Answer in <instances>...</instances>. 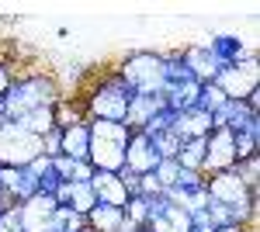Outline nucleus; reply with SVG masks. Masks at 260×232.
I'll return each instance as SVG.
<instances>
[{
    "mask_svg": "<svg viewBox=\"0 0 260 232\" xmlns=\"http://www.w3.org/2000/svg\"><path fill=\"white\" fill-rule=\"evenodd\" d=\"M177 167L187 174H201L205 170V139H191V142H180L177 149Z\"/></svg>",
    "mask_w": 260,
    "mask_h": 232,
    "instance_id": "19",
    "label": "nucleus"
},
{
    "mask_svg": "<svg viewBox=\"0 0 260 232\" xmlns=\"http://www.w3.org/2000/svg\"><path fill=\"white\" fill-rule=\"evenodd\" d=\"M0 232H21V218H18V205H7L0 212Z\"/></svg>",
    "mask_w": 260,
    "mask_h": 232,
    "instance_id": "27",
    "label": "nucleus"
},
{
    "mask_svg": "<svg viewBox=\"0 0 260 232\" xmlns=\"http://www.w3.org/2000/svg\"><path fill=\"white\" fill-rule=\"evenodd\" d=\"M14 83V70H11V62L0 56V101H4V94H7V87Z\"/></svg>",
    "mask_w": 260,
    "mask_h": 232,
    "instance_id": "29",
    "label": "nucleus"
},
{
    "mask_svg": "<svg viewBox=\"0 0 260 232\" xmlns=\"http://www.w3.org/2000/svg\"><path fill=\"white\" fill-rule=\"evenodd\" d=\"M233 170H236V177H240L246 187H253V191L260 187V153H257V156H246V159H240Z\"/></svg>",
    "mask_w": 260,
    "mask_h": 232,
    "instance_id": "25",
    "label": "nucleus"
},
{
    "mask_svg": "<svg viewBox=\"0 0 260 232\" xmlns=\"http://www.w3.org/2000/svg\"><path fill=\"white\" fill-rule=\"evenodd\" d=\"M160 111H167L163 94H132L128 111H125V121H121V125H128V132H142V128L160 115Z\"/></svg>",
    "mask_w": 260,
    "mask_h": 232,
    "instance_id": "11",
    "label": "nucleus"
},
{
    "mask_svg": "<svg viewBox=\"0 0 260 232\" xmlns=\"http://www.w3.org/2000/svg\"><path fill=\"white\" fill-rule=\"evenodd\" d=\"M236 167V136L233 128H212L205 136V170L201 174H222Z\"/></svg>",
    "mask_w": 260,
    "mask_h": 232,
    "instance_id": "7",
    "label": "nucleus"
},
{
    "mask_svg": "<svg viewBox=\"0 0 260 232\" xmlns=\"http://www.w3.org/2000/svg\"><path fill=\"white\" fill-rule=\"evenodd\" d=\"M56 108V104H52ZM52 108H35V111H28L24 118H18L14 125H21V128H28L31 136H45L49 128H56V115H52Z\"/></svg>",
    "mask_w": 260,
    "mask_h": 232,
    "instance_id": "21",
    "label": "nucleus"
},
{
    "mask_svg": "<svg viewBox=\"0 0 260 232\" xmlns=\"http://www.w3.org/2000/svg\"><path fill=\"white\" fill-rule=\"evenodd\" d=\"M170 128H174V136H177L180 142H191V139H205L208 132H212V115H208V111H201V108H187V111L174 115Z\"/></svg>",
    "mask_w": 260,
    "mask_h": 232,
    "instance_id": "12",
    "label": "nucleus"
},
{
    "mask_svg": "<svg viewBox=\"0 0 260 232\" xmlns=\"http://www.w3.org/2000/svg\"><path fill=\"white\" fill-rule=\"evenodd\" d=\"M90 191H94V197H98L101 205H115V208H125L128 205V187L121 184L118 174H104V170H94V177H90Z\"/></svg>",
    "mask_w": 260,
    "mask_h": 232,
    "instance_id": "13",
    "label": "nucleus"
},
{
    "mask_svg": "<svg viewBox=\"0 0 260 232\" xmlns=\"http://www.w3.org/2000/svg\"><path fill=\"white\" fill-rule=\"evenodd\" d=\"M56 174H59L62 184H87L94 177V167L87 159H70V156H56Z\"/></svg>",
    "mask_w": 260,
    "mask_h": 232,
    "instance_id": "18",
    "label": "nucleus"
},
{
    "mask_svg": "<svg viewBox=\"0 0 260 232\" xmlns=\"http://www.w3.org/2000/svg\"><path fill=\"white\" fill-rule=\"evenodd\" d=\"M52 115H56V128H70V125L87 121V118H83L80 101H77L73 94H62L59 101H56V108H52Z\"/></svg>",
    "mask_w": 260,
    "mask_h": 232,
    "instance_id": "20",
    "label": "nucleus"
},
{
    "mask_svg": "<svg viewBox=\"0 0 260 232\" xmlns=\"http://www.w3.org/2000/svg\"><path fill=\"white\" fill-rule=\"evenodd\" d=\"M7 205H11V201H7V194H4V187H0V212H4Z\"/></svg>",
    "mask_w": 260,
    "mask_h": 232,
    "instance_id": "30",
    "label": "nucleus"
},
{
    "mask_svg": "<svg viewBox=\"0 0 260 232\" xmlns=\"http://www.w3.org/2000/svg\"><path fill=\"white\" fill-rule=\"evenodd\" d=\"M212 83H215V87H219V90L229 97V101H246V97H253V94L260 90L257 56L243 59V62H233V66H222Z\"/></svg>",
    "mask_w": 260,
    "mask_h": 232,
    "instance_id": "6",
    "label": "nucleus"
},
{
    "mask_svg": "<svg viewBox=\"0 0 260 232\" xmlns=\"http://www.w3.org/2000/svg\"><path fill=\"white\" fill-rule=\"evenodd\" d=\"M39 156H42V139L39 136H31L28 128H21L14 121H7L0 128V167H18V170H24Z\"/></svg>",
    "mask_w": 260,
    "mask_h": 232,
    "instance_id": "5",
    "label": "nucleus"
},
{
    "mask_svg": "<svg viewBox=\"0 0 260 232\" xmlns=\"http://www.w3.org/2000/svg\"><path fill=\"white\" fill-rule=\"evenodd\" d=\"M87 229V215L73 212V208H66V205H59L56 208V215H52V229L49 232H83Z\"/></svg>",
    "mask_w": 260,
    "mask_h": 232,
    "instance_id": "22",
    "label": "nucleus"
},
{
    "mask_svg": "<svg viewBox=\"0 0 260 232\" xmlns=\"http://www.w3.org/2000/svg\"><path fill=\"white\" fill-rule=\"evenodd\" d=\"M62 97V83L52 70H42V66H28L14 73V83L7 87L4 94V111H7V121H18L28 111L35 108H52Z\"/></svg>",
    "mask_w": 260,
    "mask_h": 232,
    "instance_id": "1",
    "label": "nucleus"
},
{
    "mask_svg": "<svg viewBox=\"0 0 260 232\" xmlns=\"http://www.w3.org/2000/svg\"><path fill=\"white\" fill-rule=\"evenodd\" d=\"M59 208V201L49 191H35L28 201L18 205V218H21V232H49L52 229V215Z\"/></svg>",
    "mask_w": 260,
    "mask_h": 232,
    "instance_id": "8",
    "label": "nucleus"
},
{
    "mask_svg": "<svg viewBox=\"0 0 260 232\" xmlns=\"http://www.w3.org/2000/svg\"><path fill=\"white\" fill-rule=\"evenodd\" d=\"M87 153H90V125L87 121L70 125V128H59V156L87 159Z\"/></svg>",
    "mask_w": 260,
    "mask_h": 232,
    "instance_id": "16",
    "label": "nucleus"
},
{
    "mask_svg": "<svg viewBox=\"0 0 260 232\" xmlns=\"http://www.w3.org/2000/svg\"><path fill=\"white\" fill-rule=\"evenodd\" d=\"M115 77L132 90V94H163V52H149V49H136L118 62H111Z\"/></svg>",
    "mask_w": 260,
    "mask_h": 232,
    "instance_id": "3",
    "label": "nucleus"
},
{
    "mask_svg": "<svg viewBox=\"0 0 260 232\" xmlns=\"http://www.w3.org/2000/svg\"><path fill=\"white\" fill-rule=\"evenodd\" d=\"M0 187H4L11 205H21V201H28L31 194L39 191L35 177L28 174V167L24 170H18V167H0Z\"/></svg>",
    "mask_w": 260,
    "mask_h": 232,
    "instance_id": "14",
    "label": "nucleus"
},
{
    "mask_svg": "<svg viewBox=\"0 0 260 232\" xmlns=\"http://www.w3.org/2000/svg\"><path fill=\"white\" fill-rule=\"evenodd\" d=\"M149 142H153V149L160 159H174L180 149V139L174 136V128H160V132H149Z\"/></svg>",
    "mask_w": 260,
    "mask_h": 232,
    "instance_id": "23",
    "label": "nucleus"
},
{
    "mask_svg": "<svg viewBox=\"0 0 260 232\" xmlns=\"http://www.w3.org/2000/svg\"><path fill=\"white\" fill-rule=\"evenodd\" d=\"M73 97L80 101L87 121H125L132 90H128V87L115 77V70L108 66V70H101V73H90L87 83H83Z\"/></svg>",
    "mask_w": 260,
    "mask_h": 232,
    "instance_id": "2",
    "label": "nucleus"
},
{
    "mask_svg": "<svg viewBox=\"0 0 260 232\" xmlns=\"http://www.w3.org/2000/svg\"><path fill=\"white\" fill-rule=\"evenodd\" d=\"M156 163H160V156L153 149L149 136H146V132H132V136H128V146H125V167H121V170L142 177V174H153Z\"/></svg>",
    "mask_w": 260,
    "mask_h": 232,
    "instance_id": "9",
    "label": "nucleus"
},
{
    "mask_svg": "<svg viewBox=\"0 0 260 232\" xmlns=\"http://www.w3.org/2000/svg\"><path fill=\"white\" fill-rule=\"evenodd\" d=\"M121 232H149V229H132V225H125Z\"/></svg>",
    "mask_w": 260,
    "mask_h": 232,
    "instance_id": "32",
    "label": "nucleus"
},
{
    "mask_svg": "<svg viewBox=\"0 0 260 232\" xmlns=\"http://www.w3.org/2000/svg\"><path fill=\"white\" fill-rule=\"evenodd\" d=\"M0 45H4V39H0Z\"/></svg>",
    "mask_w": 260,
    "mask_h": 232,
    "instance_id": "33",
    "label": "nucleus"
},
{
    "mask_svg": "<svg viewBox=\"0 0 260 232\" xmlns=\"http://www.w3.org/2000/svg\"><path fill=\"white\" fill-rule=\"evenodd\" d=\"M83 232H90V229H83Z\"/></svg>",
    "mask_w": 260,
    "mask_h": 232,
    "instance_id": "34",
    "label": "nucleus"
},
{
    "mask_svg": "<svg viewBox=\"0 0 260 232\" xmlns=\"http://www.w3.org/2000/svg\"><path fill=\"white\" fill-rule=\"evenodd\" d=\"M153 177H156V184H160L163 191H170V187H174V184L180 180L177 159H160V163H156V170H153Z\"/></svg>",
    "mask_w": 260,
    "mask_h": 232,
    "instance_id": "26",
    "label": "nucleus"
},
{
    "mask_svg": "<svg viewBox=\"0 0 260 232\" xmlns=\"http://www.w3.org/2000/svg\"><path fill=\"white\" fill-rule=\"evenodd\" d=\"M229 97L222 94L215 83H201V90H198V108L201 111H208V115H215V111H222V104H225Z\"/></svg>",
    "mask_w": 260,
    "mask_h": 232,
    "instance_id": "24",
    "label": "nucleus"
},
{
    "mask_svg": "<svg viewBox=\"0 0 260 232\" xmlns=\"http://www.w3.org/2000/svg\"><path fill=\"white\" fill-rule=\"evenodd\" d=\"M180 59H184L187 73L198 80V83H212L215 73L222 70L219 62H215V56H212V49H208V42H191V45H184V49H180Z\"/></svg>",
    "mask_w": 260,
    "mask_h": 232,
    "instance_id": "10",
    "label": "nucleus"
},
{
    "mask_svg": "<svg viewBox=\"0 0 260 232\" xmlns=\"http://www.w3.org/2000/svg\"><path fill=\"white\" fill-rule=\"evenodd\" d=\"M208 49H212V56H215L219 66H233V62H243V59L257 56L240 35H212L208 39Z\"/></svg>",
    "mask_w": 260,
    "mask_h": 232,
    "instance_id": "15",
    "label": "nucleus"
},
{
    "mask_svg": "<svg viewBox=\"0 0 260 232\" xmlns=\"http://www.w3.org/2000/svg\"><path fill=\"white\" fill-rule=\"evenodd\" d=\"M90 125V153L87 163L104 174H118L125 167V146H128V125L121 121H87Z\"/></svg>",
    "mask_w": 260,
    "mask_h": 232,
    "instance_id": "4",
    "label": "nucleus"
},
{
    "mask_svg": "<svg viewBox=\"0 0 260 232\" xmlns=\"http://www.w3.org/2000/svg\"><path fill=\"white\" fill-rule=\"evenodd\" d=\"M136 194H142V197H160L163 187L156 184V177H153V174H142V177H139V187H136Z\"/></svg>",
    "mask_w": 260,
    "mask_h": 232,
    "instance_id": "28",
    "label": "nucleus"
},
{
    "mask_svg": "<svg viewBox=\"0 0 260 232\" xmlns=\"http://www.w3.org/2000/svg\"><path fill=\"white\" fill-rule=\"evenodd\" d=\"M87 229L90 232H121L125 229V208H115V205H94L87 212Z\"/></svg>",
    "mask_w": 260,
    "mask_h": 232,
    "instance_id": "17",
    "label": "nucleus"
},
{
    "mask_svg": "<svg viewBox=\"0 0 260 232\" xmlns=\"http://www.w3.org/2000/svg\"><path fill=\"white\" fill-rule=\"evenodd\" d=\"M7 125V111H4V101H0V128Z\"/></svg>",
    "mask_w": 260,
    "mask_h": 232,
    "instance_id": "31",
    "label": "nucleus"
}]
</instances>
